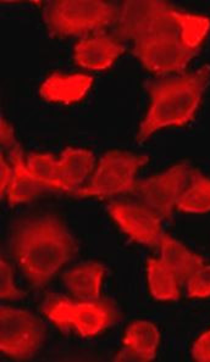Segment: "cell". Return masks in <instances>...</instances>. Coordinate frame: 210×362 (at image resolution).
I'll return each mask as SVG.
<instances>
[{"label":"cell","instance_id":"cell-1","mask_svg":"<svg viewBox=\"0 0 210 362\" xmlns=\"http://www.w3.org/2000/svg\"><path fill=\"white\" fill-rule=\"evenodd\" d=\"M76 240L57 217H30L13 230V257L33 287H43L76 254Z\"/></svg>","mask_w":210,"mask_h":362},{"label":"cell","instance_id":"cell-2","mask_svg":"<svg viewBox=\"0 0 210 362\" xmlns=\"http://www.w3.org/2000/svg\"><path fill=\"white\" fill-rule=\"evenodd\" d=\"M210 67L197 74L177 76L151 84V106L141 122L139 141H144L158 129L186 126L192 121L209 81Z\"/></svg>","mask_w":210,"mask_h":362},{"label":"cell","instance_id":"cell-3","mask_svg":"<svg viewBox=\"0 0 210 362\" xmlns=\"http://www.w3.org/2000/svg\"><path fill=\"white\" fill-rule=\"evenodd\" d=\"M119 10L102 0H55L45 10L49 31L60 37L80 35L115 21Z\"/></svg>","mask_w":210,"mask_h":362},{"label":"cell","instance_id":"cell-4","mask_svg":"<svg viewBox=\"0 0 210 362\" xmlns=\"http://www.w3.org/2000/svg\"><path fill=\"white\" fill-rule=\"evenodd\" d=\"M42 310L59 327L72 326L86 338L98 336L117 320V310L110 301H74L66 296H50Z\"/></svg>","mask_w":210,"mask_h":362},{"label":"cell","instance_id":"cell-5","mask_svg":"<svg viewBox=\"0 0 210 362\" xmlns=\"http://www.w3.org/2000/svg\"><path fill=\"white\" fill-rule=\"evenodd\" d=\"M148 163V156L127 151H107L99 163L87 186L82 187L77 194L82 198L90 197H115L136 190L137 173Z\"/></svg>","mask_w":210,"mask_h":362},{"label":"cell","instance_id":"cell-6","mask_svg":"<svg viewBox=\"0 0 210 362\" xmlns=\"http://www.w3.org/2000/svg\"><path fill=\"white\" fill-rule=\"evenodd\" d=\"M45 328L33 315L8 306L0 309V350L11 358L26 360L43 344Z\"/></svg>","mask_w":210,"mask_h":362},{"label":"cell","instance_id":"cell-7","mask_svg":"<svg viewBox=\"0 0 210 362\" xmlns=\"http://www.w3.org/2000/svg\"><path fill=\"white\" fill-rule=\"evenodd\" d=\"M134 45V55L148 71L157 75L184 70L198 54L197 50L188 49L179 35H161Z\"/></svg>","mask_w":210,"mask_h":362},{"label":"cell","instance_id":"cell-8","mask_svg":"<svg viewBox=\"0 0 210 362\" xmlns=\"http://www.w3.org/2000/svg\"><path fill=\"white\" fill-rule=\"evenodd\" d=\"M188 173L187 165H175L161 175L139 182L134 192L148 208L157 212L159 216L169 218L175 206H177L181 195L184 194Z\"/></svg>","mask_w":210,"mask_h":362},{"label":"cell","instance_id":"cell-9","mask_svg":"<svg viewBox=\"0 0 210 362\" xmlns=\"http://www.w3.org/2000/svg\"><path fill=\"white\" fill-rule=\"evenodd\" d=\"M0 141L3 151H8L10 163L13 170V180L8 193V202L11 205L30 203L32 199L53 192L49 187L42 185L33 178L23 160V151L13 134V129L8 119H0Z\"/></svg>","mask_w":210,"mask_h":362},{"label":"cell","instance_id":"cell-10","mask_svg":"<svg viewBox=\"0 0 210 362\" xmlns=\"http://www.w3.org/2000/svg\"><path fill=\"white\" fill-rule=\"evenodd\" d=\"M110 216L115 220L136 243L148 247H157L161 244V216L147 205L134 203H112L107 206Z\"/></svg>","mask_w":210,"mask_h":362},{"label":"cell","instance_id":"cell-11","mask_svg":"<svg viewBox=\"0 0 210 362\" xmlns=\"http://www.w3.org/2000/svg\"><path fill=\"white\" fill-rule=\"evenodd\" d=\"M161 343V332L149 321L131 323L122 339V349L115 361H153Z\"/></svg>","mask_w":210,"mask_h":362},{"label":"cell","instance_id":"cell-12","mask_svg":"<svg viewBox=\"0 0 210 362\" xmlns=\"http://www.w3.org/2000/svg\"><path fill=\"white\" fill-rule=\"evenodd\" d=\"M125 48L107 35H98L82 40L75 47V60L88 70H107Z\"/></svg>","mask_w":210,"mask_h":362},{"label":"cell","instance_id":"cell-13","mask_svg":"<svg viewBox=\"0 0 210 362\" xmlns=\"http://www.w3.org/2000/svg\"><path fill=\"white\" fill-rule=\"evenodd\" d=\"M92 83L93 78L91 76L82 74L64 75L55 72L40 86V95L48 102L69 105L80 102L82 98H85Z\"/></svg>","mask_w":210,"mask_h":362},{"label":"cell","instance_id":"cell-14","mask_svg":"<svg viewBox=\"0 0 210 362\" xmlns=\"http://www.w3.org/2000/svg\"><path fill=\"white\" fill-rule=\"evenodd\" d=\"M59 164L62 190L77 194V192L82 188V185L93 171L95 158L93 153L87 149L66 148L62 153Z\"/></svg>","mask_w":210,"mask_h":362},{"label":"cell","instance_id":"cell-15","mask_svg":"<svg viewBox=\"0 0 210 362\" xmlns=\"http://www.w3.org/2000/svg\"><path fill=\"white\" fill-rule=\"evenodd\" d=\"M105 267L99 262H86L64 276V284L72 296L83 301L100 300V286Z\"/></svg>","mask_w":210,"mask_h":362},{"label":"cell","instance_id":"cell-16","mask_svg":"<svg viewBox=\"0 0 210 362\" xmlns=\"http://www.w3.org/2000/svg\"><path fill=\"white\" fill-rule=\"evenodd\" d=\"M159 245L161 247V262L176 274L180 282L189 279L204 266V261L201 257L189 252L187 247L168 234L163 233Z\"/></svg>","mask_w":210,"mask_h":362},{"label":"cell","instance_id":"cell-17","mask_svg":"<svg viewBox=\"0 0 210 362\" xmlns=\"http://www.w3.org/2000/svg\"><path fill=\"white\" fill-rule=\"evenodd\" d=\"M146 269L148 288L154 299L169 301L179 298V279L161 262V259H149Z\"/></svg>","mask_w":210,"mask_h":362},{"label":"cell","instance_id":"cell-18","mask_svg":"<svg viewBox=\"0 0 210 362\" xmlns=\"http://www.w3.org/2000/svg\"><path fill=\"white\" fill-rule=\"evenodd\" d=\"M192 177V185L181 195L177 208L186 214H206L210 211V180L197 171Z\"/></svg>","mask_w":210,"mask_h":362},{"label":"cell","instance_id":"cell-19","mask_svg":"<svg viewBox=\"0 0 210 362\" xmlns=\"http://www.w3.org/2000/svg\"><path fill=\"white\" fill-rule=\"evenodd\" d=\"M27 168L33 178L52 190H62L60 164L52 154H31L27 158Z\"/></svg>","mask_w":210,"mask_h":362},{"label":"cell","instance_id":"cell-20","mask_svg":"<svg viewBox=\"0 0 210 362\" xmlns=\"http://www.w3.org/2000/svg\"><path fill=\"white\" fill-rule=\"evenodd\" d=\"M181 40L188 49L197 50L210 30V18L192 13H179Z\"/></svg>","mask_w":210,"mask_h":362},{"label":"cell","instance_id":"cell-21","mask_svg":"<svg viewBox=\"0 0 210 362\" xmlns=\"http://www.w3.org/2000/svg\"><path fill=\"white\" fill-rule=\"evenodd\" d=\"M187 293L191 298L210 296V266H203L188 279Z\"/></svg>","mask_w":210,"mask_h":362},{"label":"cell","instance_id":"cell-22","mask_svg":"<svg viewBox=\"0 0 210 362\" xmlns=\"http://www.w3.org/2000/svg\"><path fill=\"white\" fill-rule=\"evenodd\" d=\"M0 279H1L0 298L3 300H13L21 296V292L13 284V269L3 259L0 261Z\"/></svg>","mask_w":210,"mask_h":362},{"label":"cell","instance_id":"cell-23","mask_svg":"<svg viewBox=\"0 0 210 362\" xmlns=\"http://www.w3.org/2000/svg\"><path fill=\"white\" fill-rule=\"evenodd\" d=\"M192 356L196 361L210 362V331L203 333L192 348Z\"/></svg>","mask_w":210,"mask_h":362},{"label":"cell","instance_id":"cell-24","mask_svg":"<svg viewBox=\"0 0 210 362\" xmlns=\"http://www.w3.org/2000/svg\"><path fill=\"white\" fill-rule=\"evenodd\" d=\"M13 170L4 159V154L0 155V194L5 197L9 193L13 185Z\"/></svg>","mask_w":210,"mask_h":362}]
</instances>
